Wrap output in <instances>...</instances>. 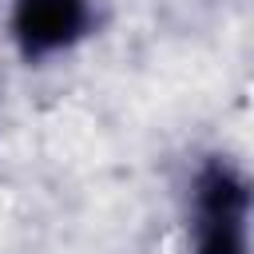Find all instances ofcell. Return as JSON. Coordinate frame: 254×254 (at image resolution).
I'll return each instance as SVG.
<instances>
[{"label":"cell","instance_id":"6da1fadb","mask_svg":"<svg viewBox=\"0 0 254 254\" xmlns=\"http://www.w3.org/2000/svg\"><path fill=\"white\" fill-rule=\"evenodd\" d=\"M187 254H254V179L202 155L187 179Z\"/></svg>","mask_w":254,"mask_h":254},{"label":"cell","instance_id":"7a4b0ae2","mask_svg":"<svg viewBox=\"0 0 254 254\" xmlns=\"http://www.w3.org/2000/svg\"><path fill=\"white\" fill-rule=\"evenodd\" d=\"M99 0H8L4 36L24 67L56 64L99 36Z\"/></svg>","mask_w":254,"mask_h":254}]
</instances>
